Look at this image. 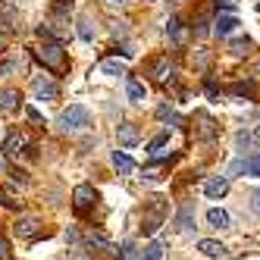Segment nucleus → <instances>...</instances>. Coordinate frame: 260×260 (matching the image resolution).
<instances>
[{
  "label": "nucleus",
  "mask_w": 260,
  "mask_h": 260,
  "mask_svg": "<svg viewBox=\"0 0 260 260\" xmlns=\"http://www.w3.org/2000/svg\"><path fill=\"white\" fill-rule=\"evenodd\" d=\"M166 198H151V204L144 207V216H141V232L144 235H154L160 226H163V219H166Z\"/></svg>",
  "instance_id": "7ed1b4c3"
},
{
  "label": "nucleus",
  "mask_w": 260,
  "mask_h": 260,
  "mask_svg": "<svg viewBox=\"0 0 260 260\" xmlns=\"http://www.w3.org/2000/svg\"><path fill=\"white\" fill-rule=\"evenodd\" d=\"M113 166H116V170H119L122 176H128V173L135 170V163H132V157H128V154H122V151H113Z\"/></svg>",
  "instance_id": "a211bd4d"
},
{
  "label": "nucleus",
  "mask_w": 260,
  "mask_h": 260,
  "mask_svg": "<svg viewBox=\"0 0 260 260\" xmlns=\"http://www.w3.org/2000/svg\"><path fill=\"white\" fill-rule=\"evenodd\" d=\"M251 144H257V147H260V125L254 128V135H251Z\"/></svg>",
  "instance_id": "58836bf2"
},
{
  "label": "nucleus",
  "mask_w": 260,
  "mask_h": 260,
  "mask_svg": "<svg viewBox=\"0 0 260 260\" xmlns=\"http://www.w3.org/2000/svg\"><path fill=\"white\" fill-rule=\"evenodd\" d=\"M28 141H25V135H19V132H13L10 138H7V144H4V151L7 154H19V147H25Z\"/></svg>",
  "instance_id": "412c9836"
},
{
  "label": "nucleus",
  "mask_w": 260,
  "mask_h": 260,
  "mask_svg": "<svg viewBox=\"0 0 260 260\" xmlns=\"http://www.w3.org/2000/svg\"><path fill=\"white\" fill-rule=\"evenodd\" d=\"M132 257H135V245L125 241V245H122V260H132Z\"/></svg>",
  "instance_id": "473e14b6"
},
{
  "label": "nucleus",
  "mask_w": 260,
  "mask_h": 260,
  "mask_svg": "<svg viewBox=\"0 0 260 260\" xmlns=\"http://www.w3.org/2000/svg\"><path fill=\"white\" fill-rule=\"evenodd\" d=\"M35 60H38L44 69L57 72V76H63V72L69 69V60H66V50L60 44H44L41 50H35Z\"/></svg>",
  "instance_id": "f257e3e1"
},
{
  "label": "nucleus",
  "mask_w": 260,
  "mask_h": 260,
  "mask_svg": "<svg viewBox=\"0 0 260 260\" xmlns=\"http://www.w3.org/2000/svg\"><path fill=\"white\" fill-rule=\"evenodd\" d=\"M176 226H179V232H191V226H194V213H191V207L185 204V207L179 210V216H176Z\"/></svg>",
  "instance_id": "f3484780"
},
{
  "label": "nucleus",
  "mask_w": 260,
  "mask_h": 260,
  "mask_svg": "<svg viewBox=\"0 0 260 260\" xmlns=\"http://www.w3.org/2000/svg\"><path fill=\"white\" fill-rule=\"evenodd\" d=\"M141 260H163V241H160V238H157V241H151V245L144 248Z\"/></svg>",
  "instance_id": "4be33fe9"
},
{
  "label": "nucleus",
  "mask_w": 260,
  "mask_h": 260,
  "mask_svg": "<svg viewBox=\"0 0 260 260\" xmlns=\"http://www.w3.org/2000/svg\"><path fill=\"white\" fill-rule=\"evenodd\" d=\"M238 28V19L232 13H226V16H216V22H213V31L219 35V38H229V35Z\"/></svg>",
  "instance_id": "4468645a"
},
{
  "label": "nucleus",
  "mask_w": 260,
  "mask_h": 260,
  "mask_svg": "<svg viewBox=\"0 0 260 260\" xmlns=\"http://www.w3.org/2000/svg\"><path fill=\"white\" fill-rule=\"evenodd\" d=\"M207 63H210V53L201 50V53H198V69H207Z\"/></svg>",
  "instance_id": "72a5a7b5"
},
{
  "label": "nucleus",
  "mask_w": 260,
  "mask_h": 260,
  "mask_svg": "<svg viewBox=\"0 0 260 260\" xmlns=\"http://www.w3.org/2000/svg\"><path fill=\"white\" fill-rule=\"evenodd\" d=\"M25 116L35 122V125H44V119H41V113H38V110H35V107H25Z\"/></svg>",
  "instance_id": "7c9ffc66"
},
{
  "label": "nucleus",
  "mask_w": 260,
  "mask_h": 260,
  "mask_svg": "<svg viewBox=\"0 0 260 260\" xmlns=\"http://www.w3.org/2000/svg\"><path fill=\"white\" fill-rule=\"evenodd\" d=\"M101 72H104V76H125V66L116 63V60H104L101 63Z\"/></svg>",
  "instance_id": "393cba45"
},
{
  "label": "nucleus",
  "mask_w": 260,
  "mask_h": 260,
  "mask_svg": "<svg viewBox=\"0 0 260 260\" xmlns=\"http://www.w3.org/2000/svg\"><path fill=\"white\" fill-rule=\"evenodd\" d=\"M116 141H119L122 147H135V144L141 141V135H138V125H132V122H122V125H116Z\"/></svg>",
  "instance_id": "9d476101"
},
{
  "label": "nucleus",
  "mask_w": 260,
  "mask_h": 260,
  "mask_svg": "<svg viewBox=\"0 0 260 260\" xmlns=\"http://www.w3.org/2000/svg\"><path fill=\"white\" fill-rule=\"evenodd\" d=\"M226 191H229V176H213V179H207V185H204V194H207L210 201L222 198Z\"/></svg>",
  "instance_id": "9b49d317"
},
{
  "label": "nucleus",
  "mask_w": 260,
  "mask_h": 260,
  "mask_svg": "<svg viewBox=\"0 0 260 260\" xmlns=\"http://www.w3.org/2000/svg\"><path fill=\"white\" fill-rule=\"evenodd\" d=\"M0 28H4L7 35H13L16 28H19V10H16L13 4H4V7H0Z\"/></svg>",
  "instance_id": "6e6552de"
},
{
  "label": "nucleus",
  "mask_w": 260,
  "mask_h": 260,
  "mask_svg": "<svg viewBox=\"0 0 260 260\" xmlns=\"http://www.w3.org/2000/svg\"><path fill=\"white\" fill-rule=\"evenodd\" d=\"M241 173H245V160H235L229 166V176H241Z\"/></svg>",
  "instance_id": "2f4dec72"
},
{
  "label": "nucleus",
  "mask_w": 260,
  "mask_h": 260,
  "mask_svg": "<svg viewBox=\"0 0 260 260\" xmlns=\"http://www.w3.org/2000/svg\"><path fill=\"white\" fill-rule=\"evenodd\" d=\"M207 222H210L213 229H232L229 213H226V210H219V207H210V210H207Z\"/></svg>",
  "instance_id": "2eb2a0df"
},
{
  "label": "nucleus",
  "mask_w": 260,
  "mask_h": 260,
  "mask_svg": "<svg viewBox=\"0 0 260 260\" xmlns=\"http://www.w3.org/2000/svg\"><path fill=\"white\" fill-rule=\"evenodd\" d=\"M57 125L63 128V132H85V128L91 125V113H88V107H82V104L66 107L63 113H60V119H57Z\"/></svg>",
  "instance_id": "f03ea898"
},
{
  "label": "nucleus",
  "mask_w": 260,
  "mask_h": 260,
  "mask_svg": "<svg viewBox=\"0 0 260 260\" xmlns=\"http://www.w3.org/2000/svg\"><path fill=\"white\" fill-rule=\"evenodd\" d=\"M13 229H16V235H19V238H35V235H38V229H41V222H38V216H22Z\"/></svg>",
  "instance_id": "f8f14e48"
},
{
  "label": "nucleus",
  "mask_w": 260,
  "mask_h": 260,
  "mask_svg": "<svg viewBox=\"0 0 260 260\" xmlns=\"http://www.w3.org/2000/svg\"><path fill=\"white\" fill-rule=\"evenodd\" d=\"M0 50H4V38H0Z\"/></svg>",
  "instance_id": "a19ab883"
},
{
  "label": "nucleus",
  "mask_w": 260,
  "mask_h": 260,
  "mask_svg": "<svg viewBox=\"0 0 260 260\" xmlns=\"http://www.w3.org/2000/svg\"><path fill=\"white\" fill-rule=\"evenodd\" d=\"M229 91H232V94H235V98H248V101H251L257 88H254V82H238V85H232Z\"/></svg>",
  "instance_id": "b1692460"
},
{
  "label": "nucleus",
  "mask_w": 260,
  "mask_h": 260,
  "mask_svg": "<svg viewBox=\"0 0 260 260\" xmlns=\"http://www.w3.org/2000/svg\"><path fill=\"white\" fill-rule=\"evenodd\" d=\"M79 38L82 41H94V19H91V16H82V19H79Z\"/></svg>",
  "instance_id": "6ab92c4d"
},
{
  "label": "nucleus",
  "mask_w": 260,
  "mask_h": 260,
  "mask_svg": "<svg viewBox=\"0 0 260 260\" xmlns=\"http://www.w3.org/2000/svg\"><path fill=\"white\" fill-rule=\"evenodd\" d=\"M166 35H170V41H173L176 47H185V44H188V31H185V25H182L179 16H173V19L166 22Z\"/></svg>",
  "instance_id": "1a4fd4ad"
},
{
  "label": "nucleus",
  "mask_w": 260,
  "mask_h": 260,
  "mask_svg": "<svg viewBox=\"0 0 260 260\" xmlns=\"http://www.w3.org/2000/svg\"><path fill=\"white\" fill-rule=\"evenodd\" d=\"M107 4H110V7H122V4H125V0H107Z\"/></svg>",
  "instance_id": "ea45409f"
},
{
  "label": "nucleus",
  "mask_w": 260,
  "mask_h": 260,
  "mask_svg": "<svg viewBox=\"0 0 260 260\" xmlns=\"http://www.w3.org/2000/svg\"><path fill=\"white\" fill-rule=\"evenodd\" d=\"M125 94H128V101H132V104H141L147 91H144V85H141V82H135V79H125Z\"/></svg>",
  "instance_id": "dca6fc26"
},
{
  "label": "nucleus",
  "mask_w": 260,
  "mask_h": 260,
  "mask_svg": "<svg viewBox=\"0 0 260 260\" xmlns=\"http://www.w3.org/2000/svg\"><path fill=\"white\" fill-rule=\"evenodd\" d=\"M194 135L201 138V141H213L216 135H219V125H216V119L210 116V113H204V110H201V113H194Z\"/></svg>",
  "instance_id": "423d86ee"
},
{
  "label": "nucleus",
  "mask_w": 260,
  "mask_h": 260,
  "mask_svg": "<svg viewBox=\"0 0 260 260\" xmlns=\"http://www.w3.org/2000/svg\"><path fill=\"white\" fill-rule=\"evenodd\" d=\"M94 204H98V191L91 188V185H79V188L72 191V207H76L79 216H88Z\"/></svg>",
  "instance_id": "20e7f679"
},
{
  "label": "nucleus",
  "mask_w": 260,
  "mask_h": 260,
  "mask_svg": "<svg viewBox=\"0 0 260 260\" xmlns=\"http://www.w3.org/2000/svg\"><path fill=\"white\" fill-rule=\"evenodd\" d=\"M16 72H19V60H16V57H4V60H0V76H4V79L16 76Z\"/></svg>",
  "instance_id": "5701e85b"
},
{
  "label": "nucleus",
  "mask_w": 260,
  "mask_h": 260,
  "mask_svg": "<svg viewBox=\"0 0 260 260\" xmlns=\"http://www.w3.org/2000/svg\"><path fill=\"white\" fill-rule=\"evenodd\" d=\"M19 101H22V98H19V91H4V94H0V107H4L7 113H13V110L19 107Z\"/></svg>",
  "instance_id": "aec40b11"
},
{
  "label": "nucleus",
  "mask_w": 260,
  "mask_h": 260,
  "mask_svg": "<svg viewBox=\"0 0 260 260\" xmlns=\"http://www.w3.org/2000/svg\"><path fill=\"white\" fill-rule=\"evenodd\" d=\"M245 176H254V179H260V154H251V157L245 160Z\"/></svg>",
  "instance_id": "a878e982"
},
{
  "label": "nucleus",
  "mask_w": 260,
  "mask_h": 260,
  "mask_svg": "<svg viewBox=\"0 0 260 260\" xmlns=\"http://www.w3.org/2000/svg\"><path fill=\"white\" fill-rule=\"evenodd\" d=\"M170 4H179V0H170Z\"/></svg>",
  "instance_id": "79ce46f5"
},
{
  "label": "nucleus",
  "mask_w": 260,
  "mask_h": 260,
  "mask_svg": "<svg viewBox=\"0 0 260 260\" xmlns=\"http://www.w3.org/2000/svg\"><path fill=\"white\" fill-rule=\"evenodd\" d=\"M166 141H170V135H157L151 144H147V154H157V151H160V147H163Z\"/></svg>",
  "instance_id": "c85d7f7f"
},
{
  "label": "nucleus",
  "mask_w": 260,
  "mask_h": 260,
  "mask_svg": "<svg viewBox=\"0 0 260 260\" xmlns=\"http://www.w3.org/2000/svg\"><path fill=\"white\" fill-rule=\"evenodd\" d=\"M31 91H35V98H38V101H57L60 98L57 82H50V79H35Z\"/></svg>",
  "instance_id": "0eeeda50"
},
{
  "label": "nucleus",
  "mask_w": 260,
  "mask_h": 260,
  "mask_svg": "<svg viewBox=\"0 0 260 260\" xmlns=\"http://www.w3.org/2000/svg\"><path fill=\"white\" fill-rule=\"evenodd\" d=\"M72 7H76L72 0H57V4L50 7V25L57 28L60 35H63V31H69V16H72Z\"/></svg>",
  "instance_id": "39448f33"
},
{
  "label": "nucleus",
  "mask_w": 260,
  "mask_h": 260,
  "mask_svg": "<svg viewBox=\"0 0 260 260\" xmlns=\"http://www.w3.org/2000/svg\"><path fill=\"white\" fill-rule=\"evenodd\" d=\"M0 204H4V207H16V201H13L7 191H0Z\"/></svg>",
  "instance_id": "e433bc0d"
},
{
  "label": "nucleus",
  "mask_w": 260,
  "mask_h": 260,
  "mask_svg": "<svg viewBox=\"0 0 260 260\" xmlns=\"http://www.w3.org/2000/svg\"><path fill=\"white\" fill-rule=\"evenodd\" d=\"M0 170H4V163H0Z\"/></svg>",
  "instance_id": "37998d69"
},
{
  "label": "nucleus",
  "mask_w": 260,
  "mask_h": 260,
  "mask_svg": "<svg viewBox=\"0 0 260 260\" xmlns=\"http://www.w3.org/2000/svg\"><path fill=\"white\" fill-rule=\"evenodd\" d=\"M229 50H232V57H245V53L251 50V41H248V38H235V41L229 44Z\"/></svg>",
  "instance_id": "bb28decb"
},
{
  "label": "nucleus",
  "mask_w": 260,
  "mask_h": 260,
  "mask_svg": "<svg viewBox=\"0 0 260 260\" xmlns=\"http://www.w3.org/2000/svg\"><path fill=\"white\" fill-rule=\"evenodd\" d=\"M251 207H254V213H260V191H254V198H251Z\"/></svg>",
  "instance_id": "4c0bfd02"
},
{
  "label": "nucleus",
  "mask_w": 260,
  "mask_h": 260,
  "mask_svg": "<svg viewBox=\"0 0 260 260\" xmlns=\"http://www.w3.org/2000/svg\"><path fill=\"white\" fill-rule=\"evenodd\" d=\"M235 144H238V151H241V154L251 151V132H238V135H235Z\"/></svg>",
  "instance_id": "cd10ccee"
},
{
  "label": "nucleus",
  "mask_w": 260,
  "mask_h": 260,
  "mask_svg": "<svg viewBox=\"0 0 260 260\" xmlns=\"http://www.w3.org/2000/svg\"><path fill=\"white\" fill-rule=\"evenodd\" d=\"M10 257V245H7V238L0 235V260H7Z\"/></svg>",
  "instance_id": "c9c22d12"
},
{
  "label": "nucleus",
  "mask_w": 260,
  "mask_h": 260,
  "mask_svg": "<svg viewBox=\"0 0 260 260\" xmlns=\"http://www.w3.org/2000/svg\"><path fill=\"white\" fill-rule=\"evenodd\" d=\"M154 76H157V79H160V82H163V79H166V60H160V63H157V66H154Z\"/></svg>",
  "instance_id": "f704fd0d"
},
{
  "label": "nucleus",
  "mask_w": 260,
  "mask_h": 260,
  "mask_svg": "<svg viewBox=\"0 0 260 260\" xmlns=\"http://www.w3.org/2000/svg\"><path fill=\"white\" fill-rule=\"evenodd\" d=\"M157 116H160V119H170V122H179V116L173 113L170 107H160V110H157Z\"/></svg>",
  "instance_id": "c756f323"
},
{
  "label": "nucleus",
  "mask_w": 260,
  "mask_h": 260,
  "mask_svg": "<svg viewBox=\"0 0 260 260\" xmlns=\"http://www.w3.org/2000/svg\"><path fill=\"white\" fill-rule=\"evenodd\" d=\"M198 251H201L204 257H226V254H229V248L222 245V241H213V238L198 241Z\"/></svg>",
  "instance_id": "ddd939ff"
}]
</instances>
